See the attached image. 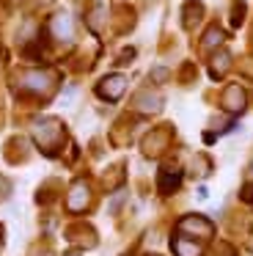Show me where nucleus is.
Listing matches in <instances>:
<instances>
[{
	"instance_id": "1",
	"label": "nucleus",
	"mask_w": 253,
	"mask_h": 256,
	"mask_svg": "<svg viewBox=\"0 0 253 256\" xmlns=\"http://www.w3.org/2000/svg\"><path fill=\"white\" fill-rule=\"evenodd\" d=\"M124 78H108L102 86H99V94L104 96V100H118L121 91H124Z\"/></svg>"
},
{
	"instance_id": "2",
	"label": "nucleus",
	"mask_w": 253,
	"mask_h": 256,
	"mask_svg": "<svg viewBox=\"0 0 253 256\" xmlns=\"http://www.w3.org/2000/svg\"><path fill=\"white\" fill-rule=\"evenodd\" d=\"M52 34L58 36V39H69V36H72V20H69V14H58V17L52 20Z\"/></svg>"
},
{
	"instance_id": "3",
	"label": "nucleus",
	"mask_w": 253,
	"mask_h": 256,
	"mask_svg": "<svg viewBox=\"0 0 253 256\" xmlns=\"http://www.w3.org/2000/svg\"><path fill=\"white\" fill-rule=\"evenodd\" d=\"M22 83H25L28 88H30V86H33V88H47V86H50V78H44V74H28Z\"/></svg>"
}]
</instances>
